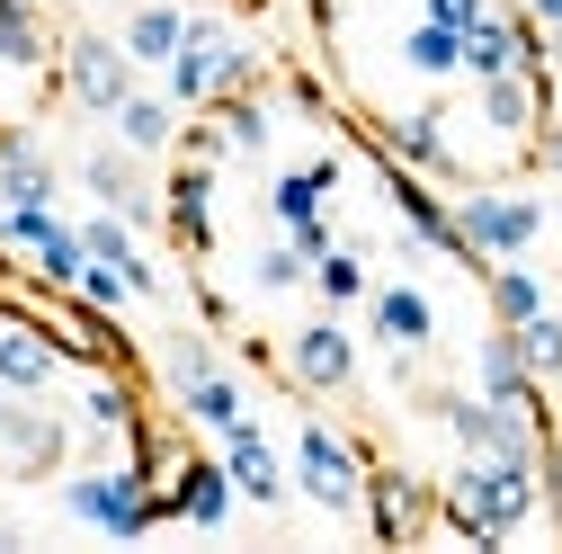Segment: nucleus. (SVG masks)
<instances>
[{
    "instance_id": "1",
    "label": "nucleus",
    "mask_w": 562,
    "mask_h": 554,
    "mask_svg": "<svg viewBox=\"0 0 562 554\" xmlns=\"http://www.w3.org/2000/svg\"><path fill=\"white\" fill-rule=\"evenodd\" d=\"M544 483L536 456H456V474L438 483V528L464 545H509L518 528H536Z\"/></svg>"
},
{
    "instance_id": "2",
    "label": "nucleus",
    "mask_w": 562,
    "mask_h": 554,
    "mask_svg": "<svg viewBox=\"0 0 562 554\" xmlns=\"http://www.w3.org/2000/svg\"><path fill=\"white\" fill-rule=\"evenodd\" d=\"M233 90H259V54H250L224 19H188L179 54L161 63V99H170L179 117H196V108H215V99H233Z\"/></svg>"
},
{
    "instance_id": "3",
    "label": "nucleus",
    "mask_w": 562,
    "mask_h": 554,
    "mask_svg": "<svg viewBox=\"0 0 562 554\" xmlns=\"http://www.w3.org/2000/svg\"><path fill=\"white\" fill-rule=\"evenodd\" d=\"M63 519H81L99 536H153V528H170V501H161L153 474H134L125 456H108V465L63 474Z\"/></svg>"
},
{
    "instance_id": "4",
    "label": "nucleus",
    "mask_w": 562,
    "mask_h": 554,
    "mask_svg": "<svg viewBox=\"0 0 562 554\" xmlns=\"http://www.w3.org/2000/svg\"><path fill=\"white\" fill-rule=\"evenodd\" d=\"M286 474H295V492H304L313 510H330V519H358V501H367V447L348 439V430H330L322 411H304V421H295Z\"/></svg>"
},
{
    "instance_id": "5",
    "label": "nucleus",
    "mask_w": 562,
    "mask_h": 554,
    "mask_svg": "<svg viewBox=\"0 0 562 554\" xmlns=\"http://www.w3.org/2000/svg\"><path fill=\"white\" fill-rule=\"evenodd\" d=\"M456 242H464V268L527 259L544 242V197H527V188H464L456 197Z\"/></svg>"
},
{
    "instance_id": "6",
    "label": "nucleus",
    "mask_w": 562,
    "mask_h": 554,
    "mask_svg": "<svg viewBox=\"0 0 562 554\" xmlns=\"http://www.w3.org/2000/svg\"><path fill=\"white\" fill-rule=\"evenodd\" d=\"M429 411L447 421V439L464 456H536L553 439L544 402H491V394H429Z\"/></svg>"
},
{
    "instance_id": "7",
    "label": "nucleus",
    "mask_w": 562,
    "mask_h": 554,
    "mask_svg": "<svg viewBox=\"0 0 562 554\" xmlns=\"http://www.w3.org/2000/svg\"><path fill=\"white\" fill-rule=\"evenodd\" d=\"M54 81H63V99H72L81 117H116L134 90H144V63H134L116 36H99V27H81V36H63L54 45Z\"/></svg>"
},
{
    "instance_id": "8",
    "label": "nucleus",
    "mask_w": 562,
    "mask_h": 554,
    "mask_svg": "<svg viewBox=\"0 0 562 554\" xmlns=\"http://www.w3.org/2000/svg\"><path fill=\"white\" fill-rule=\"evenodd\" d=\"M286 376H295V394H348L358 385V331L322 304L313 322L286 331Z\"/></svg>"
},
{
    "instance_id": "9",
    "label": "nucleus",
    "mask_w": 562,
    "mask_h": 554,
    "mask_svg": "<svg viewBox=\"0 0 562 554\" xmlns=\"http://www.w3.org/2000/svg\"><path fill=\"white\" fill-rule=\"evenodd\" d=\"M367 528L384 536V545H419L438 528V483H419V474H402V465H375L367 456Z\"/></svg>"
},
{
    "instance_id": "10",
    "label": "nucleus",
    "mask_w": 562,
    "mask_h": 554,
    "mask_svg": "<svg viewBox=\"0 0 562 554\" xmlns=\"http://www.w3.org/2000/svg\"><path fill=\"white\" fill-rule=\"evenodd\" d=\"M45 394H0V456H10V474L45 483L63 456H72V421H54V411H36Z\"/></svg>"
},
{
    "instance_id": "11",
    "label": "nucleus",
    "mask_w": 562,
    "mask_h": 554,
    "mask_svg": "<svg viewBox=\"0 0 562 554\" xmlns=\"http://www.w3.org/2000/svg\"><path fill=\"white\" fill-rule=\"evenodd\" d=\"M161 501H170V519L179 528H205V536H215L224 519H233V474H224V456H196V447H179L170 456V474H161Z\"/></svg>"
},
{
    "instance_id": "12",
    "label": "nucleus",
    "mask_w": 562,
    "mask_h": 554,
    "mask_svg": "<svg viewBox=\"0 0 562 554\" xmlns=\"http://www.w3.org/2000/svg\"><path fill=\"white\" fill-rule=\"evenodd\" d=\"M81 188L108 206V215H125L134 233H153V224H161V188L144 179V153H125V144H90Z\"/></svg>"
},
{
    "instance_id": "13",
    "label": "nucleus",
    "mask_w": 562,
    "mask_h": 554,
    "mask_svg": "<svg viewBox=\"0 0 562 554\" xmlns=\"http://www.w3.org/2000/svg\"><path fill=\"white\" fill-rule=\"evenodd\" d=\"M358 144H375V153H393V162H411V170H429V179H464V162H456V144H447V108L375 117V125H358Z\"/></svg>"
},
{
    "instance_id": "14",
    "label": "nucleus",
    "mask_w": 562,
    "mask_h": 554,
    "mask_svg": "<svg viewBox=\"0 0 562 554\" xmlns=\"http://www.w3.org/2000/svg\"><path fill=\"white\" fill-rule=\"evenodd\" d=\"M215 456H224V474H233V492H241V501H259V510H277V501L295 492L286 456H277V439H268L259 421H233V430L215 439Z\"/></svg>"
},
{
    "instance_id": "15",
    "label": "nucleus",
    "mask_w": 562,
    "mask_h": 554,
    "mask_svg": "<svg viewBox=\"0 0 562 554\" xmlns=\"http://www.w3.org/2000/svg\"><path fill=\"white\" fill-rule=\"evenodd\" d=\"M161 224H170V242L188 259H215V162H188L179 153V170L161 188Z\"/></svg>"
},
{
    "instance_id": "16",
    "label": "nucleus",
    "mask_w": 562,
    "mask_h": 554,
    "mask_svg": "<svg viewBox=\"0 0 562 554\" xmlns=\"http://www.w3.org/2000/svg\"><path fill=\"white\" fill-rule=\"evenodd\" d=\"M473 108H482L491 134L527 144V134L553 117V73H491V81H473Z\"/></svg>"
},
{
    "instance_id": "17",
    "label": "nucleus",
    "mask_w": 562,
    "mask_h": 554,
    "mask_svg": "<svg viewBox=\"0 0 562 554\" xmlns=\"http://www.w3.org/2000/svg\"><path fill=\"white\" fill-rule=\"evenodd\" d=\"M54 376H63V350H54L45 313L36 304L10 313V322H0V394H45Z\"/></svg>"
},
{
    "instance_id": "18",
    "label": "nucleus",
    "mask_w": 562,
    "mask_h": 554,
    "mask_svg": "<svg viewBox=\"0 0 562 554\" xmlns=\"http://www.w3.org/2000/svg\"><path fill=\"white\" fill-rule=\"evenodd\" d=\"M367 322H375V340L393 358H419L438 340V304L411 287V277H393V287H367Z\"/></svg>"
},
{
    "instance_id": "19",
    "label": "nucleus",
    "mask_w": 562,
    "mask_h": 554,
    "mask_svg": "<svg viewBox=\"0 0 562 554\" xmlns=\"http://www.w3.org/2000/svg\"><path fill=\"white\" fill-rule=\"evenodd\" d=\"M339 179H348V153H339V144H330V153H313V162H295V170H277V188H268L277 233H286V224H304V215H330Z\"/></svg>"
},
{
    "instance_id": "20",
    "label": "nucleus",
    "mask_w": 562,
    "mask_h": 554,
    "mask_svg": "<svg viewBox=\"0 0 562 554\" xmlns=\"http://www.w3.org/2000/svg\"><path fill=\"white\" fill-rule=\"evenodd\" d=\"M170 402H179V421H188V430H205V439H224L233 421H250V394H241V376H233V367H205V376H196V385H179Z\"/></svg>"
},
{
    "instance_id": "21",
    "label": "nucleus",
    "mask_w": 562,
    "mask_h": 554,
    "mask_svg": "<svg viewBox=\"0 0 562 554\" xmlns=\"http://www.w3.org/2000/svg\"><path fill=\"white\" fill-rule=\"evenodd\" d=\"M473 394H491V402H536V376H527V358H518L509 322L482 331V350H473Z\"/></svg>"
},
{
    "instance_id": "22",
    "label": "nucleus",
    "mask_w": 562,
    "mask_h": 554,
    "mask_svg": "<svg viewBox=\"0 0 562 554\" xmlns=\"http://www.w3.org/2000/svg\"><path fill=\"white\" fill-rule=\"evenodd\" d=\"M108 125H116V144H125V153H144V162L179 144V108H170L161 90H134V99H125V108H116Z\"/></svg>"
},
{
    "instance_id": "23",
    "label": "nucleus",
    "mask_w": 562,
    "mask_h": 554,
    "mask_svg": "<svg viewBox=\"0 0 562 554\" xmlns=\"http://www.w3.org/2000/svg\"><path fill=\"white\" fill-rule=\"evenodd\" d=\"M179 36H188V10H170V0H144V10H134L125 27H116V45L144 63V73H161V63L179 54Z\"/></svg>"
},
{
    "instance_id": "24",
    "label": "nucleus",
    "mask_w": 562,
    "mask_h": 554,
    "mask_svg": "<svg viewBox=\"0 0 562 554\" xmlns=\"http://www.w3.org/2000/svg\"><path fill=\"white\" fill-rule=\"evenodd\" d=\"M482 296H491V322H509V331H518L527 313L553 304V296H544V277H536L527 259H491V268H482Z\"/></svg>"
},
{
    "instance_id": "25",
    "label": "nucleus",
    "mask_w": 562,
    "mask_h": 554,
    "mask_svg": "<svg viewBox=\"0 0 562 554\" xmlns=\"http://www.w3.org/2000/svg\"><path fill=\"white\" fill-rule=\"evenodd\" d=\"M19 259H27V277H36V287L72 296V277H81V259H90V251H81V224H63V215H54V224H45V233H36Z\"/></svg>"
},
{
    "instance_id": "26",
    "label": "nucleus",
    "mask_w": 562,
    "mask_h": 554,
    "mask_svg": "<svg viewBox=\"0 0 562 554\" xmlns=\"http://www.w3.org/2000/svg\"><path fill=\"white\" fill-rule=\"evenodd\" d=\"M304 287L330 304V313H348V304H367V287H375V277H367V251L358 242H330L322 259H313V277H304Z\"/></svg>"
},
{
    "instance_id": "27",
    "label": "nucleus",
    "mask_w": 562,
    "mask_h": 554,
    "mask_svg": "<svg viewBox=\"0 0 562 554\" xmlns=\"http://www.w3.org/2000/svg\"><path fill=\"white\" fill-rule=\"evenodd\" d=\"M402 63L419 81H456L464 73V27H438V19H419L411 36H402Z\"/></svg>"
},
{
    "instance_id": "28",
    "label": "nucleus",
    "mask_w": 562,
    "mask_h": 554,
    "mask_svg": "<svg viewBox=\"0 0 562 554\" xmlns=\"http://www.w3.org/2000/svg\"><path fill=\"white\" fill-rule=\"evenodd\" d=\"M215 125H224V144H233L241 162H259V153H268V134H277V117H268V99H259V90L215 99Z\"/></svg>"
},
{
    "instance_id": "29",
    "label": "nucleus",
    "mask_w": 562,
    "mask_h": 554,
    "mask_svg": "<svg viewBox=\"0 0 562 554\" xmlns=\"http://www.w3.org/2000/svg\"><path fill=\"white\" fill-rule=\"evenodd\" d=\"M509 340H518V358H527V376H536V385H544V376H562V313H553V304H544V313H527Z\"/></svg>"
},
{
    "instance_id": "30",
    "label": "nucleus",
    "mask_w": 562,
    "mask_h": 554,
    "mask_svg": "<svg viewBox=\"0 0 562 554\" xmlns=\"http://www.w3.org/2000/svg\"><path fill=\"white\" fill-rule=\"evenodd\" d=\"M304 277H313V259H304L295 242H268V251H250V287H259V296H295Z\"/></svg>"
},
{
    "instance_id": "31",
    "label": "nucleus",
    "mask_w": 562,
    "mask_h": 554,
    "mask_svg": "<svg viewBox=\"0 0 562 554\" xmlns=\"http://www.w3.org/2000/svg\"><path fill=\"white\" fill-rule=\"evenodd\" d=\"M205 367H224L205 331H170V340H161V385H170V394H179V385H196Z\"/></svg>"
},
{
    "instance_id": "32",
    "label": "nucleus",
    "mask_w": 562,
    "mask_h": 554,
    "mask_svg": "<svg viewBox=\"0 0 562 554\" xmlns=\"http://www.w3.org/2000/svg\"><path fill=\"white\" fill-rule=\"evenodd\" d=\"M72 296H81V304H99V313H125V304H134V287H125V268H116V259H81Z\"/></svg>"
},
{
    "instance_id": "33",
    "label": "nucleus",
    "mask_w": 562,
    "mask_h": 554,
    "mask_svg": "<svg viewBox=\"0 0 562 554\" xmlns=\"http://www.w3.org/2000/svg\"><path fill=\"white\" fill-rule=\"evenodd\" d=\"M527 153H536V170H544V179H562V108H553V117L527 134Z\"/></svg>"
},
{
    "instance_id": "34",
    "label": "nucleus",
    "mask_w": 562,
    "mask_h": 554,
    "mask_svg": "<svg viewBox=\"0 0 562 554\" xmlns=\"http://www.w3.org/2000/svg\"><path fill=\"white\" fill-rule=\"evenodd\" d=\"M286 242H295L304 259H322V251L339 242V224H330V215H304V224H286Z\"/></svg>"
},
{
    "instance_id": "35",
    "label": "nucleus",
    "mask_w": 562,
    "mask_h": 554,
    "mask_svg": "<svg viewBox=\"0 0 562 554\" xmlns=\"http://www.w3.org/2000/svg\"><path fill=\"white\" fill-rule=\"evenodd\" d=\"M491 10V0H429V10H419V19H438V27H473Z\"/></svg>"
},
{
    "instance_id": "36",
    "label": "nucleus",
    "mask_w": 562,
    "mask_h": 554,
    "mask_svg": "<svg viewBox=\"0 0 562 554\" xmlns=\"http://www.w3.org/2000/svg\"><path fill=\"white\" fill-rule=\"evenodd\" d=\"M518 10H527V19L544 27V36H562V0H518Z\"/></svg>"
},
{
    "instance_id": "37",
    "label": "nucleus",
    "mask_w": 562,
    "mask_h": 554,
    "mask_svg": "<svg viewBox=\"0 0 562 554\" xmlns=\"http://www.w3.org/2000/svg\"><path fill=\"white\" fill-rule=\"evenodd\" d=\"M27 10H45V0H27Z\"/></svg>"
},
{
    "instance_id": "38",
    "label": "nucleus",
    "mask_w": 562,
    "mask_h": 554,
    "mask_svg": "<svg viewBox=\"0 0 562 554\" xmlns=\"http://www.w3.org/2000/svg\"><path fill=\"white\" fill-rule=\"evenodd\" d=\"M0 322H10V313H0Z\"/></svg>"
}]
</instances>
